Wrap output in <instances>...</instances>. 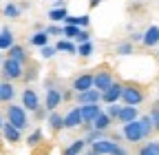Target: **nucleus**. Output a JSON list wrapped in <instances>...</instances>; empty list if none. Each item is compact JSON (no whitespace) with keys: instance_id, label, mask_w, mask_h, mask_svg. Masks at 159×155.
I'll return each mask as SVG.
<instances>
[{"instance_id":"obj_47","label":"nucleus","mask_w":159,"mask_h":155,"mask_svg":"<svg viewBox=\"0 0 159 155\" xmlns=\"http://www.w3.org/2000/svg\"><path fill=\"white\" fill-rule=\"evenodd\" d=\"M152 109H159V100H157V102H155V106H152Z\"/></svg>"},{"instance_id":"obj_41","label":"nucleus","mask_w":159,"mask_h":155,"mask_svg":"<svg viewBox=\"0 0 159 155\" xmlns=\"http://www.w3.org/2000/svg\"><path fill=\"white\" fill-rule=\"evenodd\" d=\"M142 38H144V33H139V31H135V33L130 35V40H128V42H133V45H135V42H142Z\"/></svg>"},{"instance_id":"obj_14","label":"nucleus","mask_w":159,"mask_h":155,"mask_svg":"<svg viewBox=\"0 0 159 155\" xmlns=\"http://www.w3.org/2000/svg\"><path fill=\"white\" fill-rule=\"evenodd\" d=\"M16 87H13V82H0V102L2 104H11L13 100H16Z\"/></svg>"},{"instance_id":"obj_13","label":"nucleus","mask_w":159,"mask_h":155,"mask_svg":"<svg viewBox=\"0 0 159 155\" xmlns=\"http://www.w3.org/2000/svg\"><path fill=\"white\" fill-rule=\"evenodd\" d=\"M62 120H64V129H80V126H82V113H80V106H71L62 115Z\"/></svg>"},{"instance_id":"obj_22","label":"nucleus","mask_w":159,"mask_h":155,"mask_svg":"<svg viewBox=\"0 0 159 155\" xmlns=\"http://www.w3.org/2000/svg\"><path fill=\"white\" fill-rule=\"evenodd\" d=\"M86 151V142H84V138H80V140H73L64 151H62V155H82Z\"/></svg>"},{"instance_id":"obj_15","label":"nucleus","mask_w":159,"mask_h":155,"mask_svg":"<svg viewBox=\"0 0 159 155\" xmlns=\"http://www.w3.org/2000/svg\"><path fill=\"white\" fill-rule=\"evenodd\" d=\"M7 58H11V60H16V62H20V64H25V67H27V62H29V53H27V49H25L22 45H18V42L9 49Z\"/></svg>"},{"instance_id":"obj_6","label":"nucleus","mask_w":159,"mask_h":155,"mask_svg":"<svg viewBox=\"0 0 159 155\" xmlns=\"http://www.w3.org/2000/svg\"><path fill=\"white\" fill-rule=\"evenodd\" d=\"M122 138L130 144H139L144 140V133H142V124H139V120L135 122H128V124H122Z\"/></svg>"},{"instance_id":"obj_23","label":"nucleus","mask_w":159,"mask_h":155,"mask_svg":"<svg viewBox=\"0 0 159 155\" xmlns=\"http://www.w3.org/2000/svg\"><path fill=\"white\" fill-rule=\"evenodd\" d=\"M49 40H51V38L47 35V31H44V29H40V31H35L33 35H29V45H33V47H38V49L47 47V45H49Z\"/></svg>"},{"instance_id":"obj_40","label":"nucleus","mask_w":159,"mask_h":155,"mask_svg":"<svg viewBox=\"0 0 159 155\" xmlns=\"http://www.w3.org/2000/svg\"><path fill=\"white\" fill-rule=\"evenodd\" d=\"M51 9H66V0H53Z\"/></svg>"},{"instance_id":"obj_33","label":"nucleus","mask_w":159,"mask_h":155,"mask_svg":"<svg viewBox=\"0 0 159 155\" xmlns=\"http://www.w3.org/2000/svg\"><path fill=\"white\" fill-rule=\"evenodd\" d=\"M119 111H122V104H108V106L104 109V113L108 115V118H111L113 122H117V118H119Z\"/></svg>"},{"instance_id":"obj_16","label":"nucleus","mask_w":159,"mask_h":155,"mask_svg":"<svg viewBox=\"0 0 159 155\" xmlns=\"http://www.w3.org/2000/svg\"><path fill=\"white\" fill-rule=\"evenodd\" d=\"M135 120H139V109L137 106H124L122 104V111H119L117 122L119 124H128V122H135Z\"/></svg>"},{"instance_id":"obj_17","label":"nucleus","mask_w":159,"mask_h":155,"mask_svg":"<svg viewBox=\"0 0 159 155\" xmlns=\"http://www.w3.org/2000/svg\"><path fill=\"white\" fill-rule=\"evenodd\" d=\"M142 45L144 47H157L159 45V27L157 25H150L146 31H144V38H142Z\"/></svg>"},{"instance_id":"obj_31","label":"nucleus","mask_w":159,"mask_h":155,"mask_svg":"<svg viewBox=\"0 0 159 155\" xmlns=\"http://www.w3.org/2000/svg\"><path fill=\"white\" fill-rule=\"evenodd\" d=\"M102 138H106V133H102V131H86V135H84V142L91 146L93 142H97V140H102Z\"/></svg>"},{"instance_id":"obj_24","label":"nucleus","mask_w":159,"mask_h":155,"mask_svg":"<svg viewBox=\"0 0 159 155\" xmlns=\"http://www.w3.org/2000/svg\"><path fill=\"white\" fill-rule=\"evenodd\" d=\"M55 51H57V53H71V55H75V53H77V45H75L73 40L62 38V40L55 42Z\"/></svg>"},{"instance_id":"obj_2","label":"nucleus","mask_w":159,"mask_h":155,"mask_svg":"<svg viewBox=\"0 0 159 155\" xmlns=\"http://www.w3.org/2000/svg\"><path fill=\"white\" fill-rule=\"evenodd\" d=\"M146 100V91L142 87H137V84H124L122 89V102L124 106H139Z\"/></svg>"},{"instance_id":"obj_42","label":"nucleus","mask_w":159,"mask_h":155,"mask_svg":"<svg viewBox=\"0 0 159 155\" xmlns=\"http://www.w3.org/2000/svg\"><path fill=\"white\" fill-rule=\"evenodd\" d=\"M113 155H128V151H126L124 146H117V148L113 151Z\"/></svg>"},{"instance_id":"obj_8","label":"nucleus","mask_w":159,"mask_h":155,"mask_svg":"<svg viewBox=\"0 0 159 155\" xmlns=\"http://www.w3.org/2000/svg\"><path fill=\"white\" fill-rule=\"evenodd\" d=\"M122 89H124V84L122 82H113L111 87H108V91H104L102 93V104H119V100H122Z\"/></svg>"},{"instance_id":"obj_30","label":"nucleus","mask_w":159,"mask_h":155,"mask_svg":"<svg viewBox=\"0 0 159 155\" xmlns=\"http://www.w3.org/2000/svg\"><path fill=\"white\" fill-rule=\"evenodd\" d=\"M93 53H95V45H93V42L77 45V55H82V58H91Z\"/></svg>"},{"instance_id":"obj_10","label":"nucleus","mask_w":159,"mask_h":155,"mask_svg":"<svg viewBox=\"0 0 159 155\" xmlns=\"http://www.w3.org/2000/svg\"><path fill=\"white\" fill-rule=\"evenodd\" d=\"M102 111H104L102 104H84V106H80V113H82V126H91Z\"/></svg>"},{"instance_id":"obj_29","label":"nucleus","mask_w":159,"mask_h":155,"mask_svg":"<svg viewBox=\"0 0 159 155\" xmlns=\"http://www.w3.org/2000/svg\"><path fill=\"white\" fill-rule=\"evenodd\" d=\"M42 138H44L42 129H35V131H31V133H29V138H27V144L33 148V146H38L40 142H42Z\"/></svg>"},{"instance_id":"obj_7","label":"nucleus","mask_w":159,"mask_h":155,"mask_svg":"<svg viewBox=\"0 0 159 155\" xmlns=\"http://www.w3.org/2000/svg\"><path fill=\"white\" fill-rule=\"evenodd\" d=\"M60 104H62V89H57V87L47 89V95H44V111H47V113H53V111H57Z\"/></svg>"},{"instance_id":"obj_28","label":"nucleus","mask_w":159,"mask_h":155,"mask_svg":"<svg viewBox=\"0 0 159 155\" xmlns=\"http://www.w3.org/2000/svg\"><path fill=\"white\" fill-rule=\"evenodd\" d=\"M69 16V11L66 9H49V20L53 22V25H57V22H64V18Z\"/></svg>"},{"instance_id":"obj_3","label":"nucleus","mask_w":159,"mask_h":155,"mask_svg":"<svg viewBox=\"0 0 159 155\" xmlns=\"http://www.w3.org/2000/svg\"><path fill=\"white\" fill-rule=\"evenodd\" d=\"M2 80L5 82H16V80H22L25 75V64H20L16 60H11V58H5L2 60Z\"/></svg>"},{"instance_id":"obj_25","label":"nucleus","mask_w":159,"mask_h":155,"mask_svg":"<svg viewBox=\"0 0 159 155\" xmlns=\"http://www.w3.org/2000/svg\"><path fill=\"white\" fill-rule=\"evenodd\" d=\"M20 13H22V9H20V5H16V2H7V5L2 7V16L9 18V20L20 18Z\"/></svg>"},{"instance_id":"obj_37","label":"nucleus","mask_w":159,"mask_h":155,"mask_svg":"<svg viewBox=\"0 0 159 155\" xmlns=\"http://www.w3.org/2000/svg\"><path fill=\"white\" fill-rule=\"evenodd\" d=\"M148 118H150V122H152V129L159 133V109H150Z\"/></svg>"},{"instance_id":"obj_38","label":"nucleus","mask_w":159,"mask_h":155,"mask_svg":"<svg viewBox=\"0 0 159 155\" xmlns=\"http://www.w3.org/2000/svg\"><path fill=\"white\" fill-rule=\"evenodd\" d=\"M44 31H47L49 38H51V35H64V27H60V25H51V27H47Z\"/></svg>"},{"instance_id":"obj_43","label":"nucleus","mask_w":159,"mask_h":155,"mask_svg":"<svg viewBox=\"0 0 159 155\" xmlns=\"http://www.w3.org/2000/svg\"><path fill=\"white\" fill-rule=\"evenodd\" d=\"M64 100H73V91H62V102Z\"/></svg>"},{"instance_id":"obj_18","label":"nucleus","mask_w":159,"mask_h":155,"mask_svg":"<svg viewBox=\"0 0 159 155\" xmlns=\"http://www.w3.org/2000/svg\"><path fill=\"white\" fill-rule=\"evenodd\" d=\"M111 126H113V120L108 118L104 111L99 113L97 118H95V122L91 124V129H93V131H102V133H108V131H111Z\"/></svg>"},{"instance_id":"obj_12","label":"nucleus","mask_w":159,"mask_h":155,"mask_svg":"<svg viewBox=\"0 0 159 155\" xmlns=\"http://www.w3.org/2000/svg\"><path fill=\"white\" fill-rule=\"evenodd\" d=\"M75 102L77 106H84V104H102V93L91 89V91H84V93H75Z\"/></svg>"},{"instance_id":"obj_44","label":"nucleus","mask_w":159,"mask_h":155,"mask_svg":"<svg viewBox=\"0 0 159 155\" xmlns=\"http://www.w3.org/2000/svg\"><path fill=\"white\" fill-rule=\"evenodd\" d=\"M102 2H104V0H89V7H91V9H95L97 5H102Z\"/></svg>"},{"instance_id":"obj_21","label":"nucleus","mask_w":159,"mask_h":155,"mask_svg":"<svg viewBox=\"0 0 159 155\" xmlns=\"http://www.w3.org/2000/svg\"><path fill=\"white\" fill-rule=\"evenodd\" d=\"M16 45V38H13V31L9 27L0 29V51H9L11 47Z\"/></svg>"},{"instance_id":"obj_4","label":"nucleus","mask_w":159,"mask_h":155,"mask_svg":"<svg viewBox=\"0 0 159 155\" xmlns=\"http://www.w3.org/2000/svg\"><path fill=\"white\" fill-rule=\"evenodd\" d=\"M115 82V78H113V71L111 69H97L93 73V89L99 91V93H104L108 91V87Z\"/></svg>"},{"instance_id":"obj_36","label":"nucleus","mask_w":159,"mask_h":155,"mask_svg":"<svg viewBox=\"0 0 159 155\" xmlns=\"http://www.w3.org/2000/svg\"><path fill=\"white\" fill-rule=\"evenodd\" d=\"M57 51H55V45H47V47H42L40 49V55L44 58V60H49V58H53Z\"/></svg>"},{"instance_id":"obj_9","label":"nucleus","mask_w":159,"mask_h":155,"mask_svg":"<svg viewBox=\"0 0 159 155\" xmlns=\"http://www.w3.org/2000/svg\"><path fill=\"white\" fill-rule=\"evenodd\" d=\"M93 89V73L91 71H84L80 73L77 78H73V93H84V91H91Z\"/></svg>"},{"instance_id":"obj_27","label":"nucleus","mask_w":159,"mask_h":155,"mask_svg":"<svg viewBox=\"0 0 159 155\" xmlns=\"http://www.w3.org/2000/svg\"><path fill=\"white\" fill-rule=\"evenodd\" d=\"M139 124H142V133H144V140H148L150 135L155 133V129H152V122H150V118H148V115H142V118H139Z\"/></svg>"},{"instance_id":"obj_45","label":"nucleus","mask_w":159,"mask_h":155,"mask_svg":"<svg viewBox=\"0 0 159 155\" xmlns=\"http://www.w3.org/2000/svg\"><path fill=\"white\" fill-rule=\"evenodd\" d=\"M2 124H5V118H2V113H0V131H2Z\"/></svg>"},{"instance_id":"obj_1","label":"nucleus","mask_w":159,"mask_h":155,"mask_svg":"<svg viewBox=\"0 0 159 155\" xmlns=\"http://www.w3.org/2000/svg\"><path fill=\"white\" fill-rule=\"evenodd\" d=\"M5 122H9L11 126H16L20 133H22V131L29 129V113L20 106V104L11 102V104L5 106Z\"/></svg>"},{"instance_id":"obj_34","label":"nucleus","mask_w":159,"mask_h":155,"mask_svg":"<svg viewBox=\"0 0 159 155\" xmlns=\"http://www.w3.org/2000/svg\"><path fill=\"white\" fill-rule=\"evenodd\" d=\"M35 78H38V69H35V67H29V69L25 67V75H22V82H27V84H29V82H33V80H35Z\"/></svg>"},{"instance_id":"obj_26","label":"nucleus","mask_w":159,"mask_h":155,"mask_svg":"<svg viewBox=\"0 0 159 155\" xmlns=\"http://www.w3.org/2000/svg\"><path fill=\"white\" fill-rule=\"evenodd\" d=\"M137 155H159V142H157V140L146 142L142 148H139V153H137Z\"/></svg>"},{"instance_id":"obj_39","label":"nucleus","mask_w":159,"mask_h":155,"mask_svg":"<svg viewBox=\"0 0 159 155\" xmlns=\"http://www.w3.org/2000/svg\"><path fill=\"white\" fill-rule=\"evenodd\" d=\"M73 42H75V45H84V42H91V33H89L86 29H82V31H80V35L75 38Z\"/></svg>"},{"instance_id":"obj_20","label":"nucleus","mask_w":159,"mask_h":155,"mask_svg":"<svg viewBox=\"0 0 159 155\" xmlns=\"http://www.w3.org/2000/svg\"><path fill=\"white\" fill-rule=\"evenodd\" d=\"M47 126H49V131H51V133H60V131L64 129V120H62V115H60L57 111L49 113V115H47Z\"/></svg>"},{"instance_id":"obj_5","label":"nucleus","mask_w":159,"mask_h":155,"mask_svg":"<svg viewBox=\"0 0 159 155\" xmlns=\"http://www.w3.org/2000/svg\"><path fill=\"white\" fill-rule=\"evenodd\" d=\"M20 106H22L27 113H35L40 109V95H38V91L31 89V87H27L22 91V95H20Z\"/></svg>"},{"instance_id":"obj_35","label":"nucleus","mask_w":159,"mask_h":155,"mask_svg":"<svg viewBox=\"0 0 159 155\" xmlns=\"http://www.w3.org/2000/svg\"><path fill=\"white\" fill-rule=\"evenodd\" d=\"M80 31H82L80 27H64V38L66 40H75V38L80 35Z\"/></svg>"},{"instance_id":"obj_46","label":"nucleus","mask_w":159,"mask_h":155,"mask_svg":"<svg viewBox=\"0 0 159 155\" xmlns=\"http://www.w3.org/2000/svg\"><path fill=\"white\" fill-rule=\"evenodd\" d=\"M82 155H97V153H93V151H91V148H89V151H84V153H82Z\"/></svg>"},{"instance_id":"obj_19","label":"nucleus","mask_w":159,"mask_h":155,"mask_svg":"<svg viewBox=\"0 0 159 155\" xmlns=\"http://www.w3.org/2000/svg\"><path fill=\"white\" fill-rule=\"evenodd\" d=\"M0 133H2L5 142H9V144H18V142H20V135H22L16 126H11L9 122H5V124H2V131H0Z\"/></svg>"},{"instance_id":"obj_48","label":"nucleus","mask_w":159,"mask_h":155,"mask_svg":"<svg viewBox=\"0 0 159 155\" xmlns=\"http://www.w3.org/2000/svg\"><path fill=\"white\" fill-rule=\"evenodd\" d=\"M157 58H159V53H157Z\"/></svg>"},{"instance_id":"obj_32","label":"nucleus","mask_w":159,"mask_h":155,"mask_svg":"<svg viewBox=\"0 0 159 155\" xmlns=\"http://www.w3.org/2000/svg\"><path fill=\"white\" fill-rule=\"evenodd\" d=\"M133 51H135V47H133V42H128V40H124V42L117 45V55H124V58H126V55H130Z\"/></svg>"},{"instance_id":"obj_11","label":"nucleus","mask_w":159,"mask_h":155,"mask_svg":"<svg viewBox=\"0 0 159 155\" xmlns=\"http://www.w3.org/2000/svg\"><path fill=\"white\" fill-rule=\"evenodd\" d=\"M117 146H119V144L113 142L111 138H102V140H97V142L91 144V151L97 153V155H113V151H115Z\"/></svg>"}]
</instances>
